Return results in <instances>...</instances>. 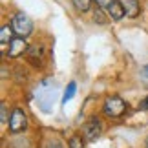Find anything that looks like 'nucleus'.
I'll return each mask as SVG.
<instances>
[{
  "mask_svg": "<svg viewBox=\"0 0 148 148\" xmlns=\"http://www.w3.org/2000/svg\"><path fill=\"white\" fill-rule=\"evenodd\" d=\"M11 27H13L16 37H29L33 33V20L24 13H15L11 18Z\"/></svg>",
  "mask_w": 148,
  "mask_h": 148,
  "instance_id": "1",
  "label": "nucleus"
},
{
  "mask_svg": "<svg viewBox=\"0 0 148 148\" xmlns=\"http://www.w3.org/2000/svg\"><path fill=\"white\" fill-rule=\"evenodd\" d=\"M102 112H104L108 117L117 119L126 112V102H124L121 97H117V95H110V97H106V101H104Z\"/></svg>",
  "mask_w": 148,
  "mask_h": 148,
  "instance_id": "2",
  "label": "nucleus"
},
{
  "mask_svg": "<svg viewBox=\"0 0 148 148\" xmlns=\"http://www.w3.org/2000/svg\"><path fill=\"white\" fill-rule=\"evenodd\" d=\"M27 126V115L22 108H15L9 115V130L11 134H22Z\"/></svg>",
  "mask_w": 148,
  "mask_h": 148,
  "instance_id": "3",
  "label": "nucleus"
},
{
  "mask_svg": "<svg viewBox=\"0 0 148 148\" xmlns=\"http://www.w3.org/2000/svg\"><path fill=\"white\" fill-rule=\"evenodd\" d=\"M102 132V124L97 117H92L88 123H84L82 126V137L86 141H95Z\"/></svg>",
  "mask_w": 148,
  "mask_h": 148,
  "instance_id": "4",
  "label": "nucleus"
},
{
  "mask_svg": "<svg viewBox=\"0 0 148 148\" xmlns=\"http://www.w3.org/2000/svg\"><path fill=\"white\" fill-rule=\"evenodd\" d=\"M27 49H29V46H27L24 37H13V40L8 46V57L9 59H16V57L24 55Z\"/></svg>",
  "mask_w": 148,
  "mask_h": 148,
  "instance_id": "5",
  "label": "nucleus"
},
{
  "mask_svg": "<svg viewBox=\"0 0 148 148\" xmlns=\"http://www.w3.org/2000/svg\"><path fill=\"white\" fill-rule=\"evenodd\" d=\"M106 15L110 16V20L113 22H119L126 16V11H124V5L121 0H112V4L106 8Z\"/></svg>",
  "mask_w": 148,
  "mask_h": 148,
  "instance_id": "6",
  "label": "nucleus"
},
{
  "mask_svg": "<svg viewBox=\"0 0 148 148\" xmlns=\"http://www.w3.org/2000/svg\"><path fill=\"white\" fill-rule=\"evenodd\" d=\"M123 5H124V11H126V16L128 18H137L141 15V4L139 0H121Z\"/></svg>",
  "mask_w": 148,
  "mask_h": 148,
  "instance_id": "7",
  "label": "nucleus"
},
{
  "mask_svg": "<svg viewBox=\"0 0 148 148\" xmlns=\"http://www.w3.org/2000/svg\"><path fill=\"white\" fill-rule=\"evenodd\" d=\"M13 27L11 24H5L2 26V29H0V42H2V46H9V42L13 40Z\"/></svg>",
  "mask_w": 148,
  "mask_h": 148,
  "instance_id": "8",
  "label": "nucleus"
},
{
  "mask_svg": "<svg viewBox=\"0 0 148 148\" xmlns=\"http://www.w3.org/2000/svg\"><path fill=\"white\" fill-rule=\"evenodd\" d=\"M71 4L79 13H86L92 8V0H71Z\"/></svg>",
  "mask_w": 148,
  "mask_h": 148,
  "instance_id": "9",
  "label": "nucleus"
},
{
  "mask_svg": "<svg viewBox=\"0 0 148 148\" xmlns=\"http://www.w3.org/2000/svg\"><path fill=\"white\" fill-rule=\"evenodd\" d=\"M68 148H84V141H82V135H71L70 141H68Z\"/></svg>",
  "mask_w": 148,
  "mask_h": 148,
  "instance_id": "10",
  "label": "nucleus"
},
{
  "mask_svg": "<svg viewBox=\"0 0 148 148\" xmlns=\"http://www.w3.org/2000/svg\"><path fill=\"white\" fill-rule=\"evenodd\" d=\"M75 92H77V84L73 82V81H71L70 84H68L66 92H64V97H62V104H66V102L70 101V99L73 97V95H75Z\"/></svg>",
  "mask_w": 148,
  "mask_h": 148,
  "instance_id": "11",
  "label": "nucleus"
},
{
  "mask_svg": "<svg viewBox=\"0 0 148 148\" xmlns=\"http://www.w3.org/2000/svg\"><path fill=\"white\" fill-rule=\"evenodd\" d=\"M110 18V16H104V13H102V8H95L93 11V22H97V24H104V22Z\"/></svg>",
  "mask_w": 148,
  "mask_h": 148,
  "instance_id": "12",
  "label": "nucleus"
},
{
  "mask_svg": "<svg viewBox=\"0 0 148 148\" xmlns=\"http://www.w3.org/2000/svg\"><path fill=\"white\" fill-rule=\"evenodd\" d=\"M46 148H64V146H62V143L59 139H49L46 143Z\"/></svg>",
  "mask_w": 148,
  "mask_h": 148,
  "instance_id": "13",
  "label": "nucleus"
},
{
  "mask_svg": "<svg viewBox=\"0 0 148 148\" xmlns=\"http://www.w3.org/2000/svg\"><path fill=\"white\" fill-rule=\"evenodd\" d=\"M0 115H2V117H0V121H2V123L8 121V108H5L4 102H2V106H0Z\"/></svg>",
  "mask_w": 148,
  "mask_h": 148,
  "instance_id": "14",
  "label": "nucleus"
},
{
  "mask_svg": "<svg viewBox=\"0 0 148 148\" xmlns=\"http://www.w3.org/2000/svg\"><path fill=\"white\" fill-rule=\"evenodd\" d=\"M95 4H97L99 8H102V9H106L108 5L112 4V0H95Z\"/></svg>",
  "mask_w": 148,
  "mask_h": 148,
  "instance_id": "15",
  "label": "nucleus"
},
{
  "mask_svg": "<svg viewBox=\"0 0 148 148\" xmlns=\"http://www.w3.org/2000/svg\"><path fill=\"white\" fill-rule=\"evenodd\" d=\"M141 110H148V97H145L143 101H141V104H139Z\"/></svg>",
  "mask_w": 148,
  "mask_h": 148,
  "instance_id": "16",
  "label": "nucleus"
},
{
  "mask_svg": "<svg viewBox=\"0 0 148 148\" xmlns=\"http://www.w3.org/2000/svg\"><path fill=\"white\" fill-rule=\"evenodd\" d=\"M141 73H143V77L148 79V66H143V70H141Z\"/></svg>",
  "mask_w": 148,
  "mask_h": 148,
  "instance_id": "17",
  "label": "nucleus"
},
{
  "mask_svg": "<svg viewBox=\"0 0 148 148\" xmlns=\"http://www.w3.org/2000/svg\"><path fill=\"white\" fill-rule=\"evenodd\" d=\"M2 77H8V68L2 66Z\"/></svg>",
  "mask_w": 148,
  "mask_h": 148,
  "instance_id": "18",
  "label": "nucleus"
},
{
  "mask_svg": "<svg viewBox=\"0 0 148 148\" xmlns=\"http://www.w3.org/2000/svg\"><path fill=\"white\" fill-rule=\"evenodd\" d=\"M145 146H146V148H148V137H146V141H145Z\"/></svg>",
  "mask_w": 148,
  "mask_h": 148,
  "instance_id": "19",
  "label": "nucleus"
}]
</instances>
